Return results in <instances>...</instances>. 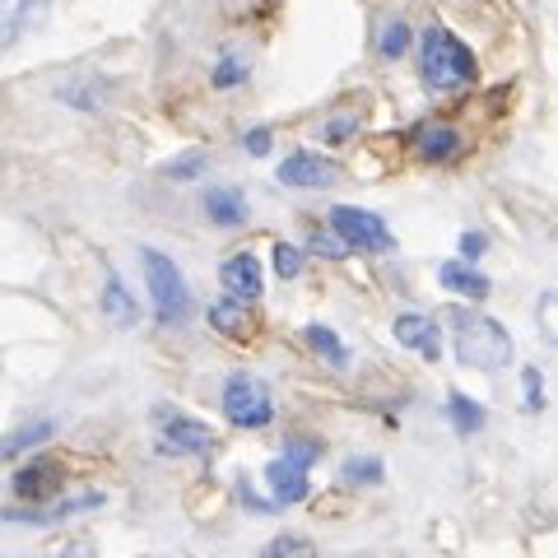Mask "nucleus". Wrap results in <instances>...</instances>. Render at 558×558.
Wrapping results in <instances>:
<instances>
[{
	"label": "nucleus",
	"instance_id": "nucleus-28",
	"mask_svg": "<svg viewBox=\"0 0 558 558\" xmlns=\"http://www.w3.org/2000/svg\"><path fill=\"white\" fill-rule=\"evenodd\" d=\"M270 145H275V135L266 126H252L247 135H242V149L247 154H270Z\"/></svg>",
	"mask_w": 558,
	"mask_h": 558
},
{
	"label": "nucleus",
	"instance_id": "nucleus-26",
	"mask_svg": "<svg viewBox=\"0 0 558 558\" xmlns=\"http://www.w3.org/2000/svg\"><path fill=\"white\" fill-rule=\"evenodd\" d=\"M317 457H322V447H317V442H299V438L284 442V461H289V465H299V470H307Z\"/></svg>",
	"mask_w": 558,
	"mask_h": 558
},
{
	"label": "nucleus",
	"instance_id": "nucleus-4",
	"mask_svg": "<svg viewBox=\"0 0 558 558\" xmlns=\"http://www.w3.org/2000/svg\"><path fill=\"white\" fill-rule=\"evenodd\" d=\"M330 233H336L344 247H359V252H391L396 247L387 219L373 215V209H359V205H336L330 209Z\"/></svg>",
	"mask_w": 558,
	"mask_h": 558
},
{
	"label": "nucleus",
	"instance_id": "nucleus-29",
	"mask_svg": "<svg viewBox=\"0 0 558 558\" xmlns=\"http://www.w3.org/2000/svg\"><path fill=\"white\" fill-rule=\"evenodd\" d=\"M488 252V238L484 233H461V260L470 266V260H480Z\"/></svg>",
	"mask_w": 558,
	"mask_h": 558
},
{
	"label": "nucleus",
	"instance_id": "nucleus-1",
	"mask_svg": "<svg viewBox=\"0 0 558 558\" xmlns=\"http://www.w3.org/2000/svg\"><path fill=\"white\" fill-rule=\"evenodd\" d=\"M447 322H451V349H457V359L465 363V368L498 373V368H508L512 363V336L494 317L457 307Z\"/></svg>",
	"mask_w": 558,
	"mask_h": 558
},
{
	"label": "nucleus",
	"instance_id": "nucleus-19",
	"mask_svg": "<svg viewBox=\"0 0 558 558\" xmlns=\"http://www.w3.org/2000/svg\"><path fill=\"white\" fill-rule=\"evenodd\" d=\"M209 326L223 330V336H247L252 317H247V307H242V303L219 299V303H209Z\"/></svg>",
	"mask_w": 558,
	"mask_h": 558
},
{
	"label": "nucleus",
	"instance_id": "nucleus-30",
	"mask_svg": "<svg viewBox=\"0 0 558 558\" xmlns=\"http://www.w3.org/2000/svg\"><path fill=\"white\" fill-rule=\"evenodd\" d=\"M312 252H322V256H344L349 247H344L336 233H312Z\"/></svg>",
	"mask_w": 558,
	"mask_h": 558
},
{
	"label": "nucleus",
	"instance_id": "nucleus-27",
	"mask_svg": "<svg viewBox=\"0 0 558 558\" xmlns=\"http://www.w3.org/2000/svg\"><path fill=\"white\" fill-rule=\"evenodd\" d=\"M521 377H526V410L539 414L545 410V381H539V368H526Z\"/></svg>",
	"mask_w": 558,
	"mask_h": 558
},
{
	"label": "nucleus",
	"instance_id": "nucleus-32",
	"mask_svg": "<svg viewBox=\"0 0 558 558\" xmlns=\"http://www.w3.org/2000/svg\"><path fill=\"white\" fill-rule=\"evenodd\" d=\"M354 126H359L354 117H344V121H330V126H326V140H330V145H340V140H349V135H354Z\"/></svg>",
	"mask_w": 558,
	"mask_h": 558
},
{
	"label": "nucleus",
	"instance_id": "nucleus-22",
	"mask_svg": "<svg viewBox=\"0 0 558 558\" xmlns=\"http://www.w3.org/2000/svg\"><path fill=\"white\" fill-rule=\"evenodd\" d=\"M410 43H414V33H410V24L405 20H391L387 28H381V57H405L410 51Z\"/></svg>",
	"mask_w": 558,
	"mask_h": 558
},
{
	"label": "nucleus",
	"instance_id": "nucleus-24",
	"mask_svg": "<svg viewBox=\"0 0 558 558\" xmlns=\"http://www.w3.org/2000/svg\"><path fill=\"white\" fill-rule=\"evenodd\" d=\"M242 80H247V61H242V57H219V65H215V89H238Z\"/></svg>",
	"mask_w": 558,
	"mask_h": 558
},
{
	"label": "nucleus",
	"instance_id": "nucleus-3",
	"mask_svg": "<svg viewBox=\"0 0 558 558\" xmlns=\"http://www.w3.org/2000/svg\"><path fill=\"white\" fill-rule=\"evenodd\" d=\"M140 266H145V284H149V303L159 312L163 326H182L191 317V289H186V275L172 266V256L159 247H145L140 252Z\"/></svg>",
	"mask_w": 558,
	"mask_h": 558
},
{
	"label": "nucleus",
	"instance_id": "nucleus-21",
	"mask_svg": "<svg viewBox=\"0 0 558 558\" xmlns=\"http://www.w3.org/2000/svg\"><path fill=\"white\" fill-rule=\"evenodd\" d=\"M260 558H317V549H312V539H303V535H275Z\"/></svg>",
	"mask_w": 558,
	"mask_h": 558
},
{
	"label": "nucleus",
	"instance_id": "nucleus-25",
	"mask_svg": "<svg viewBox=\"0 0 558 558\" xmlns=\"http://www.w3.org/2000/svg\"><path fill=\"white\" fill-rule=\"evenodd\" d=\"M303 270V252L293 247V242H275V275L279 279H293Z\"/></svg>",
	"mask_w": 558,
	"mask_h": 558
},
{
	"label": "nucleus",
	"instance_id": "nucleus-2",
	"mask_svg": "<svg viewBox=\"0 0 558 558\" xmlns=\"http://www.w3.org/2000/svg\"><path fill=\"white\" fill-rule=\"evenodd\" d=\"M418 70H424V80L433 89H465V84H475V75H480L470 47L447 28H428L424 38H418Z\"/></svg>",
	"mask_w": 558,
	"mask_h": 558
},
{
	"label": "nucleus",
	"instance_id": "nucleus-11",
	"mask_svg": "<svg viewBox=\"0 0 558 558\" xmlns=\"http://www.w3.org/2000/svg\"><path fill=\"white\" fill-rule=\"evenodd\" d=\"M410 145H414V154L418 159H451V154H461V135L447 126V121H424V126H414V135H410Z\"/></svg>",
	"mask_w": 558,
	"mask_h": 558
},
{
	"label": "nucleus",
	"instance_id": "nucleus-31",
	"mask_svg": "<svg viewBox=\"0 0 558 558\" xmlns=\"http://www.w3.org/2000/svg\"><path fill=\"white\" fill-rule=\"evenodd\" d=\"M205 168L201 154H191V159H178V163H168V178H196V172Z\"/></svg>",
	"mask_w": 558,
	"mask_h": 558
},
{
	"label": "nucleus",
	"instance_id": "nucleus-20",
	"mask_svg": "<svg viewBox=\"0 0 558 558\" xmlns=\"http://www.w3.org/2000/svg\"><path fill=\"white\" fill-rule=\"evenodd\" d=\"M303 340H307L312 354H322L326 363H336V368H344V363H349V349H344V340L336 336V330H326V326H307V330H303Z\"/></svg>",
	"mask_w": 558,
	"mask_h": 558
},
{
	"label": "nucleus",
	"instance_id": "nucleus-6",
	"mask_svg": "<svg viewBox=\"0 0 558 558\" xmlns=\"http://www.w3.org/2000/svg\"><path fill=\"white\" fill-rule=\"evenodd\" d=\"M159 447L163 451H191V457H205V451H215V433H209L205 424H196V418H186V414H168L159 410Z\"/></svg>",
	"mask_w": 558,
	"mask_h": 558
},
{
	"label": "nucleus",
	"instance_id": "nucleus-10",
	"mask_svg": "<svg viewBox=\"0 0 558 558\" xmlns=\"http://www.w3.org/2000/svg\"><path fill=\"white\" fill-rule=\"evenodd\" d=\"M266 484H270V494H275V502H279V508H293V502H303V498L312 494V484H307V470L289 465L284 457H275V461L266 465Z\"/></svg>",
	"mask_w": 558,
	"mask_h": 558
},
{
	"label": "nucleus",
	"instance_id": "nucleus-9",
	"mask_svg": "<svg viewBox=\"0 0 558 558\" xmlns=\"http://www.w3.org/2000/svg\"><path fill=\"white\" fill-rule=\"evenodd\" d=\"M396 340L414 349V354H424V359H438L442 354V330L433 317H424V312H400L396 317Z\"/></svg>",
	"mask_w": 558,
	"mask_h": 558
},
{
	"label": "nucleus",
	"instance_id": "nucleus-7",
	"mask_svg": "<svg viewBox=\"0 0 558 558\" xmlns=\"http://www.w3.org/2000/svg\"><path fill=\"white\" fill-rule=\"evenodd\" d=\"M219 279H223V293H229L233 303H256L260 299V289H266V275H260V260L252 256V252H238V256H229L219 266Z\"/></svg>",
	"mask_w": 558,
	"mask_h": 558
},
{
	"label": "nucleus",
	"instance_id": "nucleus-8",
	"mask_svg": "<svg viewBox=\"0 0 558 558\" xmlns=\"http://www.w3.org/2000/svg\"><path fill=\"white\" fill-rule=\"evenodd\" d=\"M336 178H340V168L330 163V159H322V154H307V149L289 154V159L279 163V182H284V186H299V191L330 186Z\"/></svg>",
	"mask_w": 558,
	"mask_h": 558
},
{
	"label": "nucleus",
	"instance_id": "nucleus-15",
	"mask_svg": "<svg viewBox=\"0 0 558 558\" xmlns=\"http://www.w3.org/2000/svg\"><path fill=\"white\" fill-rule=\"evenodd\" d=\"M38 10H43V0H0V47L20 43L24 28L38 20Z\"/></svg>",
	"mask_w": 558,
	"mask_h": 558
},
{
	"label": "nucleus",
	"instance_id": "nucleus-13",
	"mask_svg": "<svg viewBox=\"0 0 558 558\" xmlns=\"http://www.w3.org/2000/svg\"><path fill=\"white\" fill-rule=\"evenodd\" d=\"M438 279H442V289L461 293V299H488V293H494L488 275L475 270V266H465V260H447V266L438 270Z\"/></svg>",
	"mask_w": 558,
	"mask_h": 558
},
{
	"label": "nucleus",
	"instance_id": "nucleus-12",
	"mask_svg": "<svg viewBox=\"0 0 558 558\" xmlns=\"http://www.w3.org/2000/svg\"><path fill=\"white\" fill-rule=\"evenodd\" d=\"M205 215L219 223V229H238L247 223V196L238 186H209L205 191Z\"/></svg>",
	"mask_w": 558,
	"mask_h": 558
},
{
	"label": "nucleus",
	"instance_id": "nucleus-18",
	"mask_svg": "<svg viewBox=\"0 0 558 558\" xmlns=\"http://www.w3.org/2000/svg\"><path fill=\"white\" fill-rule=\"evenodd\" d=\"M447 418H451V428H457L461 438H470V433L484 428V405L480 400H470V396H461V391H451L447 396Z\"/></svg>",
	"mask_w": 558,
	"mask_h": 558
},
{
	"label": "nucleus",
	"instance_id": "nucleus-14",
	"mask_svg": "<svg viewBox=\"0 0 558 558\" xmlns=\"http://www.w3.org/2000/svg\"><path fill=\"white\" fill-rule=\"evenodd\" d=\"M57 484H61V465L43 457V461H28L20 475H14V494L20 498H47Z\"/></svg>",
	"mask_w": 558,
	"mask_h": 558
},
{
	"label": "nucleus",
	"instance_id": "nucleus-23",
	"mask_svg": "<svg viewBox=\"0 0 558 558\" xmlns=\"http://www.w3.org/2000/svg\"><path fill=\"white\" fill-rule=\"evenodd\" d=\"M344 480L349 484H377L381 480V461L377 457H349L344 461Z\"/></svg>",
	"mask_w": 558,
	"mask_h": 558
},
{
	"label": "nucleus",
	"instance_id": "nucleus-16",
	"mask_svg": "<svg viewBox=\"0 0 558 558\" xmlns=\"http://www.w3.org/2000/svg\"><path fill=\"white\" fill-rule=\"evenodd\" d=\"M102 312L112 317V326H135L140 322V307H135V299L126 293V284H121L117 275L102 284Z\"/></svg>",
	"mask_w": 558,
	"mask_h": 558
},
{
	"label": "nucleus",
	"instance_id": "nucleus-5",
	"mask_svg": "<svg viewBox=\"0 0 558 558\" xmlns=\"http://www.w3.org/2000/svg\"><path fill=\"white\" fill-rule=\"evenodd\" d=\"M223 418L238 428H266L270 418H275V405H270V391L260 387L256 377L247 373H233L229 381H223Z\"/></svg>",
	"mask_w": 558,
	"mask_h": 558
},
{
	"label": "nucleus",
	"instance_id": "nucleus-17",
	"mask_svg": "<svg viewBox=\"0 0 558 558\" xmlns=\"http://www.w3.org/2000/svg\"><path fill=\"white\" fill-rule=\"evenodd\" d=\"M51 433H57V424L51 418H43V424H24L20 433H10V438H0V461H10V457H20V451H38Z\"/></svg>",
	"mask_w": 558,
	"mask_h": 558
}]
</instances>
